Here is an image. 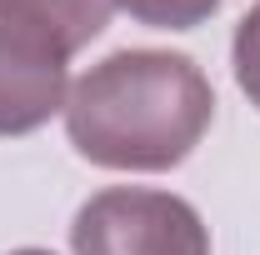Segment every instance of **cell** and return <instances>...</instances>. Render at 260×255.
I'll use <instances>...</instances> for the list:
<instances>
[{
  "label": "cell",
  "mask_w": 260,
  "mask_h": 255,
  "mask_svg": "<svg viewBox=\"0 0 260 255\" xmlns=\"http://www.w3.org/2000/svg\"><path fill=\"white\" fill-rule=\"evenodd\" d=\"M210 120L215 90L180 50H115L65 95V135L100 170H175Z\"/></svg>",
  "instance_id": "obj_1"
},
{
  "label": "cell",
  "mask_w": 260,
  "mask_h": 255,
  "mask_svg": "<svg viewBox=\"0 0 260 255\" xmlns=\"http://www.w3.org/2000/svg\"><path fill=\"white\" fill-rule=\"evenodd\" d=\"M75 255H210V230L185 195L110 185L70 220Z\"/></svg>",
  "instance_id": "obj_2"
},
{
  "label": "cell",
  "mask_w": 260,
  "mask_h": 255,
  "mask_svg": "<svg viewBox=\"0 0 260 255\" xmlns=\"http://www.w3.org/2000/svg\"><path fill=\"white\" fill-rule=\"evenodd\" d=\"M115 15V0H0V60L70 85V55H80Z\"/></svg>",
  "instance_id": "obj_3"
},
{
  "label": "cell",
  "mask_w": 260,
  "mask_h": 255,
  "mask_svg": "<svg viewBox=\"0 0 260 255\" xmlns=\"http://www.w3.org/2000/svg\"><path fill=\"white\" fill-rule=\"evenodd\" d=\"M115 5L130 20L155 25V30H195L220 10V0H115Z\"/></svg>",
  "instance_id": "obj_4"
},
{
  "label": "cell",
  "mask_w": 260,
  "mask_h": 255,
  "mask_svg": "<svg viewBox=\"0 0 260 255\" xmlns=\"http://www.w3.org/2000/svg\"><path fill=\"white\" fill-rule=\"evenodd\" d=\"M230 65H235V85L245 90V100L260 110V0L240 15L235 40H230Z\"/></svg>",
  "instance_id": "obj_5"
},
{
  "label": "cell",
  "mask_w": 260,
  "mask_h": 255,
  "mask_svg": "<svg viewBox=\"0 0 260 255\" xmlns=\"http://www.w3.org/2000/svg\"><path fill=\"white\" fill-rule=\"evenodd\" d=\"M10 255H55V250H40V245H25V250H10Z\"/></svg>",
  "instance_id": "obj_6"
}]
</instances>
